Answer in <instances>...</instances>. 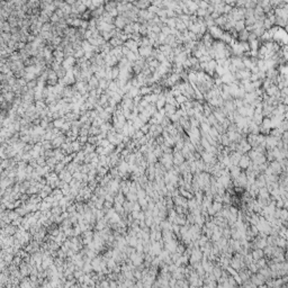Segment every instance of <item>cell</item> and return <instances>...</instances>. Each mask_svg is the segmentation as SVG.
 <instances>
[{
    "instance_id": "cell-1",
    "label": "cell",
    "mask_w": 288,
    "mask_h": 288,
    "mask_svg": "<svg viewBox=\"0 0 288 288\" xmlns=\"http://www.w3.org/2000/svg\"><path fill=\"white\" fill-rule=\"evenodd\" d=\"M208 30H209L208 34L210 35L212 37H214V38H218V40H220L221 36L223 35V30H222L220 27H217L216 25L212 26V27H209Z\"/></svg>"
},
{
    "instance_id": "cell-2",
    "label": "cell",
    "mask_w": 288,
    "mask_h": 288,
    "mask_svg": "<svg viewBox=\"0 0 288 288\" xmlns=\"http://www.w3.org/2000/svg\"><path fill=\"white\" fill-rule=\"evenodd\" d=\"M152 46H141V49H140V53H141L142 57H144V59L151 57L152 55Z\"/></svg>"
},
{
    "instance_id": "cell-3",
    "label": "cell",
    "mask_w": 288,
    "mask_h": 288,
    "mask_svg": "<svg viewBox=\"0 0 288 288\" xmlns=\"http://www.w3.org/2000/svg\"><path fill=\"white\" fill-rule=\"evenodd\" d=\"M249 33L247 29L244 28L243 30H241V32H239L237 33V36H239V40L241 41V42H247L248 41V37H249Z\"/></svg>"
},
{
    "instance_id": "cell-4",
    "label": "cell",
    "mask_w": 288,
    "mask_h": 288,
    "mask_svg": "<svg viewBox=\"0 0 288 288\" xmlns=\"http://www.w3.org/2000/svg\"><path fill=\"white\" fill-rule=\"evenodd\" d=\"M239 164H240L241 168H247V167H249L250 165V159H249V157H247V155L241 157L240 161H239Z\"/></svg>"
},
{
    "instance_id": "cell-5",
    "label": "cell",
    "mask_w": 288,
    "mask_h": 288,
    "mask_svg": "<svg viewBox=\"0 0 288 288\" xmlns=\"http://www.w3.org/2000/svg\"><path fill=\"white\" fill-rule=\"evenodd\" d=\"M245 28V24H244V20H237V22H235V24H234V30L235 32H241V30H243V29Z\"/></svg>"
},
{
    "instance_id": "cell-6",
    "label": "cell",
    "mask_w": 288,
    "mask_h": 288,
    "mask_svg": "<svg viewBox=\"0 0 288 288\" xmlns=\"http://www.w3.org/2000/svg\"><path fill=\"white\" fill-rule=\"evenodd\" d=\"M175 162L177 164L182 163V162H184V155H182V153L181 152L175 153Z\"/></svg>"
}]
</instances>
